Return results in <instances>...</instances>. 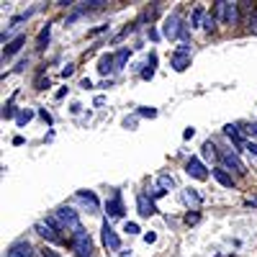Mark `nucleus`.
Returning <instances> with one entry per match:
<instances>
[{"mask_svg": "<svg viewBox=\"0 0 257 257\" xmlns=\"http://www.w3.org/2000/svg\"><path fill=\"white\" fill-rule=\"evenodd\" d=\"M57 221H59V226H62V231L67 229V231H72V234H77V231H85L82 229V224H80V216H77V211L75 208H70V206H62L57 213Z\"/></svg>", "mask_w": 257, "mask_h": 257, "instance_id": "f257e3e1", "label": "nucleus"}, {"mask_svg": "<svg viewBox=\"0 0 257 257\" xmlns=\"http://www.w3.org/2000/svg\"><path fill=\"white\" fill-rule=\"evenodd\" d=\"M70 247L75 252V257H93V239L88 237V231H77L72 234V239H70Z\"/></svg>", "mask_w": 257, "mask_h": 257, "instance_id": "f03ea898", "label": "nucleus"}, {"mask_svg": "<svg viewBox=\"0 0 257 257\" xmlns=\"http://www.w3.org/2000/svg\"><path fill=\"white\" fill-rule=\"evenodd\" d=\"M183 21H180V16L178 13H170L167 18H165V26H162V36L165 39H170V41H175L180 34H183Z\"/></svg>", "mask_w": 257, "mask_h": 257, "instance_id": "7ed1b4c3", "label": "nucleus"}, {"mask_svg": "<svg viewBox=\"0 0 257 257\" xmlns=\"http://www.w3.org/2000/svg\"><path fill=\"white\" fill-rule=\"evenodd\" d=\"M100 239H103V247H105V249H111V252H118V249H121V239H118V234L111 229V224H108V221H103Z\"/></svg>", "mask_w": 257, "mask_h": 257, "instance_id": "20e7f679", "label": "nucleus"}, {"mask_svg": "<svg viewBox=\"0 0 257 257\" xmlns=\"http://www.w3.org/2000/svg\"><path fill=\"white\" fill-rule=\"evenodd\" d=\"M219 160H221V167L226 170V173H229V170H231V173H237V175H244V173H247L244 162H242L237 155H234V152H224Z\"/></svg>", "mask_w": 257, "mask_h": 257, "instance_id": "39448f33", "label": "nucleus"}, {"mask_svg": "<svg viewBox=\"0 0 257 257\" xmlns=\"http://www.w3.org/2000/svg\"><path fill=\"white\" fill-rule=\"evenodd\" d=\"M36 234H41V237H44L47 242H64L62 239V234H59V229L57 226H52L49 221H36Z\"/></svg>", "mask_w": 257, "mask_h": 257, "instance_id": "423d86ee", "label": "nucleus"}, {"mask_svg": "<svg viewBox=\"0 0 257 257\" xmlns=\"http://www.w3.org/2000/svg\"><path fill=\"white\" fill-rule=\"evenodd\" d=\"M185 173H188L190 178H196V180H206V178H208V170H206V165H203L198 157H190V160L185 162Z\"/></svg>", "mask_w": 257, "mask_h": 257, "instance_id": "0eeeda50", "label": "nucleus"}, {"mask_svg": "<svg viewBox=\"0 0 257 257\" xmlns=\"http://www.w3.org/2000/svg\"><path fill=\"white\" fill-rule=\"evenodd\" d=\"M229 26H239V3H216Z\"/></svg>", "mask_w": 257, "mask_h": 257, "instance_id": "6e6552de", "label": "nucleus"}, {"mask_svg": "<svg viewBox=\"0 0 257 257\" xmlns=\"http://www.w3.org/2000/svg\"><path fill=\"white\" fill-rule=\"evenodd\" d=\"M137 211L142 213V216H152V213H157V206L155 201L147 196V193H142V196L137 198Z\"/></svg>", "mask_w": 257, "mask_h": 257, "instance_id": "1a4fd4ad", "label": "nucleus"}, {"mask_svg": "<svg viewBox=\"0 0 257 257\" xmlns=\"http://www.w3.org/2000/svg\"><path fill=\"white\" fill-rule=\"evenodd\" d=\"M105 211H108L111 219H121L123 216V203H121V193H113V198L105 203Z\"/></svg>", "mask_w": 257, "mask_h": 257, "instance_id": "9d476101", "label": "nucleus"}, {"mask_svg": "<svg viewBox=\"0 0 257 257\" xmlns=\"http://www.w3.org/2000/svg\"><path fill=\"white\" fill-rule=\"evenodd\" d=\"M24 41H26V36H24V34H18L13 41H8V44L3 47V59H11L13 54H18V52H21V47H24Z\"/></svg>", "mask_w": 257, "mask_h": 257, "instance_id": "9b49d317", "label": "nucleus"}, {"mask_svg": "<svg viewBox=\"0 0 257 257\" xmlns=\"http://www.w3.org/2000/svg\"><path fill=\"white\" fill-rule=\"evenodd\" d=\"M6 257H34V249H31L29 242H16V244L8 249Z\"/></svg>", "mask_w": 257, "mask_h": 257, "instance_id": "f8f14e48", "label": "nucleus"}, {"mask_svg": "<svg viewBox=\"0 0 257 257\" xmlns=\"http://www.w3.org/2000/svg\"><path fill=\"white\" fill-rule=\"evenodd\" d=\"M170 64H173V70L183 72V70H188V67H190V54H185V52H175V54H173V59H170Z\"/></svg>", "mask_w": 257, "mask_h": 257, "instance_id": "ddd939ff", "label": "nucleus"}, {"mask_svg": "<svg viewBox=\"0 0 257 257\" xmlns=\"http://www.w3.org/2000/svg\"><path fill=\"white\" fill-rule=\"evenodd\" d=\"M111 70H116V57H113V54H103V57L98 59V72H100V75H108Z\"/></svg>", "mask_w": 257, "mask_h": 257, "instance_id": "4468645a", "label": "nucleus"}, {"mask_svg": "<svg viewBox=\"0 0 257 257\" xmlns=\"http://www.w3.org/2000/svg\"><path fill=\"white\" fill-rule=\"evenodd\" d=\"M211 175L216 178L224 188H234V178H231V173H226L224 167H213V170H211Z\"/></svg>", "mask_w": 257, "mask_h": 257, "instance_id": "2eb2a0df", "label": "nucleus"}, {"mask_svg": "<svg viewBox=\"0 0 257 257\" xmlns=\"http://www.w3.org/2000/svg\"><path fill=\"white\" fill-rule=\"evenodd\" d=\"M224 134L234 142V147H237V149H242V147H244V142H242V137H239V128L234 126V123H226V126H224Z\"/></svg>", "mask_w": 257, "mask_h": 257, "instance_id": "dca6fc26", "label": "nucleus"}, {"mask_svg": "<svg viewBox=\"0 0 257 257\" xmlns=\"http://www.w3.org/2000/svg\"><path fill=\"white\" fill-rule=\"evenodd\" d=\"M183 201H185L190 208H198V206L203 203V196H198L193 188H188V190H183Z\"/></svg>", "mask_w": 257, "mask_h": 257, "instance_id": "f3484780", "label": "nucleus"}, {"mask_svg": "<svg viewBox=\"0 0 257 257\" xmlns=\"http://www.w3.org/2000/svg\"><path fill=\"white\" fill-rule=\"evenodd\" d=\"M77 198L88 206L90 211H98V198H95V193H90V190H80L77 193Z\"/></svg>", "mask_w": 257, "mask_h": 257, "instance_id": "a211bd4d", "label": "nucleus"}, {"mask_svg": "<svg viewBox=\"0 0 257 257\" xmlns=\"http://www.w3.org/2000/svg\"><path fill=\"white\" fill-rule=\"evenodd\" d=\"M49 36H52V26H44V29L39 31V39H36V49H39V52H44V49H47Z\"/></svg>", "mask_w": 257, "mask_h": 257, "instance_id": "6ab92c4d", "label": "nucleus"}, {"mask_svg": "<svg viewBox=\"0 0 257 257\" xmlns=\"http://www.w3.org/2000/svg\"><path fill=\"white\" fill-rule=\"evenodd\" d=\"M203 157H206V160H216V157H221V155L216 152V144H213V142H206V144H203Z\"/></svg>", "mask_w": 257, "mask_h": 257, "instance_id": "aec40b11", "label": "nucleus"}, {"mask_svg": "<svg viewBox=\"0 0 257 257\" xmlns=\"http://www.w3.org/2000/svg\"><path fill=\"white\" fill-rule=\"evenodd\" d=\"M128 57H132V49H128V47H123V49L116 54V70H121V67H123V64L128 62Z\"/></svg>", "mask_w": 257, "mask_h": 257, "instance_id": "412c9836", "label": "nucleus"}, {"mask_svg": "<svg viewBox=\"0 0 257 257\" xmlns=\"http://www.w3.org/2000/svg\"><path fill=\"white\" fill-rule=\"evenodd\" d=\"M157 183H160L157 188H162L165 193H167V190H173V188H175V178H173V175H160V180H157Z\"/></svg>", "mask_w": 257, "mask_h": 257, "instance_id": "4be33fe9", "label": "nucleus"}, {"mask_svg": "<svg viewBox=\"0 0 257 257\" xmlns=\"http://www.w3.org/2000/svg\"><path fill=\"white\" fill-rule=\"evenodd\" d=\"M34 118V111H21L18 116H16V121H18V126H26L29 121Z\"/></svg>", "mask_w": 257, "mask_h": 257, "instance_id": "5701e85b", "label": "nucleus"}, {"mask_svg": "<svg viewBox=\"0 0 257 257\" xmlns=\"http://www.w3.org/2000/svg\"><path fill=\"white\" fill-rule=\"evenodd\" d=\"M203 16H206V13H203V8H196V11H193V18H190V24H193V26H201Z\"/></svg>", "mask_w": 257, "mask_h": 257, "instance_id": "b1692460", "label": "nucleus"}, {"mask_svg": "<svg viewBox=\"0 0 257 257\" xmlns=\"http://www.w3.org/2000/svg\"><path fill=\"white\" fill-rule=\"evenodd\" d=\"M139 116H144V118H155L157 111H155V108H147V105H142V108H139Z\"/></svg>", "mask_w": 257, "mask_h": 257, "instance_id": "393cba45", "label": "nucleus"}, {"mask_svg": "<svg viewBox=\"0 0 257 257\" xmlns=\"http://www.w3.org/2000/svg\"><path fill=\"white\" fill-rule=\"evenodd\" d=\"M123 231H126V234H139V224L126 221V224H123Z\"/></svg>", "mask_w": 257, "mask_h": 257, "instance_id": "a878e982", "label": "nucleus"}, {"mask_svg": "<svg viewBox=\"0 0 257 257\" xmlns=\"http://www.w3.org/2000/svg\"><path fill=\"white\" fill-rule=\"evenodd\" d=\"M198 221H201V213H188V216H185V224H188V226L198 224Z\"/></svg>", "mask_w": 257, "mask_h": 257, "instance_id": "bb28decb", "label": "nucleus"}, {"mask_svg": "<svg viewBox=\"0 0 257 257\" xmlns=\"http://www.w3.org/2000/svg\"><path fill=\"white\" fill-rule=\"evenodd\" d=\"M203 29H206V31H213V29H216V18H213V16H206Z\"/></svg>", "mask_w": 257, "mask_h": 257, "instance_id": "cd10ccee", "label": "nucleus"}, {"mask_svg": "<svg viewBox=\"0 0 257 257\" xmlns=\"http://www.w3.org/2000/svg\"><path fill=\"white\" fill-rule=\"evenodd\" d=\"M72 75H75V64H67V67L62 70V77L67 80V77H72Z\"/></svg>", "mask_w": 257, "mask_h": 257, "instance_id": "c85d7f7f", "label": "nucleus"}, {"mask_svg": "<svg viewBox=\"0 0 257 257\" xmlns=\"http://www.w3.org/2000/svg\"><path fill=\"white\" fill-rule=\"evenodd\" d=\"M41 257H62L59 252H54L52 247H44V249H41Z\"/></svg>", "mask_w": 257, "mask_h": 257, "instance_id": "c756f323", "label": "nucleus"}, {"mask_svg": "<svg viewBox=\"0 0 257 257\" xmlns=\"http://www.w3.org/2000/svg\"><path fill=\"white\" fill-rule=\"evenodd\" d=\"M144 242H147V244L157 242V234H155V231H147V234H144Z\"/></svg>", "mask_w": 257, "mask_h": 257, "instance_id": "7c9ffc66", "label": "nucleus"}, {"mask_svg": "<svg viewBox=\"0 0 257 257\" xmlns=\"http://www.w3.org/2000/svg\"><path fill=\"white\" fill-rule=\"evenodd\" d=\"M13 113H16V108H13V105L8 103V105H6V108H3V118H11Z\"/></svg>", "mask_w": 257, "mask_h": 257, "instance_id": "2f4dec72", "label": "nucleus"}, {"mask_svg": "<svg viewBox=\"0 0 257 257\" xmlns=\"http://www.w3.org/2000/svg\"><path fill=\"white\" fill-rule=\"evenodd\" d=\"M44 88H49V80H36V90H44Z\"/></svg>", "mask_w": 257, "mask_h": 257, "instance_id": "473e14b6", "label": "nucleus"}, {"mask_svg": "<svg viewBox=\"0 0 257 257\" xmlns=\"http://www.w3.org/2000/svg\"><path fill=\"white\" fill-rule=\"evenodd\" d=\"M247 149H249V152L257 157V142H247Z\"/></svg>", "mask_w": 257, "mask_h": 257, "instance_id": "72a5a7b5", "label": "nucleus"}, {"mask_svg": "<svg viewBox=\"0 0 257 257\" xmlns=\"http://www.w3.org/2000/svg\"><path fill=\"white\" fill-rule=\"evenodd\" d=\"M123 126H126V128H134V126H137V118H126Z\"/></svg>", "mask_w": 257, "mask_h": 257, "instance_id": "f704fd0d", "label": "nucleus"}, {"mask_svg": "<svg viewBox=\"0 0 257 257\" xmlns=\"http://www.w3.org/2000/svg\"><path fill=\"white\" fill-rule=\"evenodd\" d=\"M105 29H108V26H98V29H93V31H90V36H98V34H103Z\"/></svg>", "mask_w": 257, "mask_h": 257, "instance_id": "c9c22d12", "label": "nucleus"}, {"mask_svg": "<svg viewBox=\"0 0 257 257\" xmlns=\"http://www.w3.org/2000/svg\"><path fill=\"white\" fill-rule=\"evenodd\" d=\"M39 116H41V118H44V121H47V123H52V116H49V113H47V111H39Z\"/></svg>", "mask_w": 257, "mask_h": 257, "instance_id": "e433bc0d", "label": "nucleus"}, {"mask_svg": "<svg viewBox=\"0 0 257 257\" xmlns=\"http://www.w3.org/2000/svg\"><path fill=\"white\" fill-rule=\"evenodd\" d=\"M193 134H196V128H185V132H183V137H185V139H190Z\"/></svg>", "mask_w": 257, "mask_h": 257, "instance_id": "4c0bfd02", "label": "nucleus"}, {"mask_svg": "<svg viewBox=\"0 0 257 257\" xmlns=\"http://www.w3.org/2000/svg\"><path fill=\"white\" fill-rule=\"evenodd\" d=\"M249 134H252V137H257V121H254V123H249Z\"/></svg>", "mask_w": 257, "mask_h": 257, "instance_id": "58836bf2", "label": "nucleus"}]
</instances>
